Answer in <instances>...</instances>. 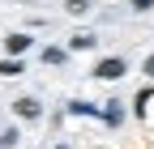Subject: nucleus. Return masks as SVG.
Instances as JSON below:
<instances>
[{"label": "nucleus", "instance_id": "obj_7", "mask_svg": "<svg viewBox=\"0 0 154 149\" xmlns=\"http://www.w3.org/2000/svg\"><path fill=\"white\" fill-rule=\"evenodd\" d=\"M94 43H99V39H94V34H73V39H69V47H64V51H90Z\"/></svg>", "mask_w": 154, "mask_h": 149}, {"label": "nucleus", "instance_id": "obj_3", "mask_svg": "<svg viewBox=\"0 0 154 149\" xmlns=\"http://www.w3.org/2000/svg\"><path fill=\"white\" fill-rule=\"evenodd\" d=\"M5 51L13 55V60H22V51H30V34H22V30L9 34V39H5Z\"/></svg>", "mask_w": 154, "mask_h": 149}, {"label": "nucleus", "instance_id": "obj_11", "mask_svg": "<svg viewBox=\"0 0 154 149\" xmlns=\"http://www.w3.org/2000/svg\"><path fill=\"white\" fill-rule=\"evenodd\" d=\"M64 9H69V13H73V17H82V13H86V9H90V0H64Z\"/></svg>", "mask_w": 154, "mask_h": 149}, {"label": "nucleus", "instance_id": "obj_6", "mask_svg": "<svg viewBox=\"0 0 154 149\" xmlns=\"http://www.w3.org/2000/svg\"><path fill=\"white\" fill-rule=\"evenodd\" d=\"M22 72H26L22 60H13V55H5V60H0V77H22Z\"/></svg>", "mask_w": 154, "mask_h": 149}, {"label": "nucleus", "instance_id": "obj_12", "mask_svg": "<svg viewBox=\"0 0 154 149\" xmlns=\"http://www.w3.org/2000/svg\"><path fill=\"white\" fill-rule=\"evenodd\" d=\"M141 72H146L150 81H154V55H146V68H141Z\"/></svg>", "mask_w": 154, "mask_h": 149}, {"label": "nucleus", "instance_id": "obj_5", "mask_svg": "<svg viewBox=\"0 0 154 149\" xmlns=\"http://www.w3.org/2000/svg\"><path fill=\"white\" fill-rule=\"evenodd\" d=\"M99 119L120 128V124H124V107H120V102H107V111H99Z\"/></svg>", "mask_w": 154, "mask_h": 149}, {"label": "nucleus", "instance_id": "obj_8", "mask_svg": "<svg viewBox=\"0 0 154 149\" xmlns=\"http://www.w3.org/2000/svg\"><path fill=\"white\" fill-rule=\"evenodd\" d=\"M64 60H69L64 47H43V64H64Z\"/></svg>", "mask_w": 154, "mask_h": 149}, {"label": "nucleus", "instance_id": "obj_4", "mask_svg": "<svg viewBox=\"0 0 154 149\" xmlns=\"http://www.w3.org/2000/svg\"><path fill=\"white\" fill-rule=\"evenodd\" d=\"M150 98H154V85H146L141 94L133 98V115H137V119H146V115H150Z\"/></svg>", "mask_w": 154, "mask_h": 149}, {"label": "nucleus", "instance_id": "obj_13", "mask_svg": "<svg viewBox=\"0 0 154 149\" xmlns=\"http://www.w3.org/2000/svg\"><path fill=\"white\" fill-rule=\"evenodd\" d=\"M133 9H141V13H146V9H154V0H133Z\"/></svg>", "mask_w": 154, "mask_h": 149}, {"label": "nucleus", "instance_id": "obj_10", "mask_svg": "<svg viewBox=\"0 0 154 149\" xmlns=\"http://www.w3.org/2000/svg\"><path fill=\"white\" fill-rule=\"evenodd\" d=\"M69 111H73V115H90V119H94V115H99V107H90V102H73Z\"/></svg>", "mask_w": 154, "mask_h": 149}, {"label": "nucleus", "instance_id": "obj_14", "mask_svg": "<svg viewBox=\"0 0 154 149\" xmlns=\"http://www.w3.org/2000/svg\"><path fill=\"white\" fill-rule=\"evenodd\" d=\"M56 149H73V145H69V141H60V145H56Z\"/></svg>", "mask_w": 154, "mask_h": 149}, {"label": "nucleus", "instance_id": "obj_1", "mask_svg": "<svg viewBox=\"0 0 154 149\" xmlns=\"http://www.w3.org/2000/svg\"><path fill=\"white\" fill-rule=\"evenodd\" d=\"M94 77H103V81H120V77H124V60H120V55L99 60V64H94Z\"/></svg>", "mask_w": 154, "mask_h": 149}, {"label": "nucleus", "instance_id": "obj_9", "mask_svg": "<svg viewBox=\"0 0 154 149\" xmlns=\"http://www.w3.org/2000/svg\"><path fill=\"white\" fill-rule=\"evenodd\" d=\"M17 141H22V136H17V128H5V132H0V149H13Z\"/></svg>", "mask_w": 154, "mask_h": 149}, {"label": "nucleus", "instance_id": "obj_2", "mask_svg": "<svg viewBox=\"0 0 154 149\" xmlns=\"http://www.w3.org/2000/svg\"><path fill=\"white\" fill-rule=\"evenodd\" d=\"M13 115H17V119H38V115H43V107H38V98L26 94V98H17V102H13Z\"/></svg>", "mask_w": 154, "mask_h": 149}]
</instances>
